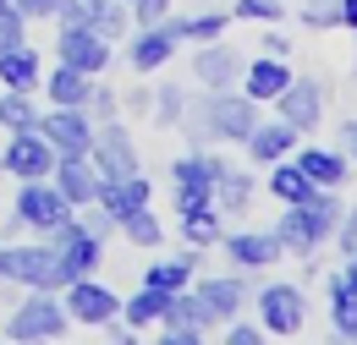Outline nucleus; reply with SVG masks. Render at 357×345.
Listing matches in <instances>:
<instances>
[{"label": "nucleus", "instance_id": "1", "mask_svg": "<svg viewBox=\"0 0 357 345\" xmlns=\"http://www.w3.org/2000/svg\"><path fill=\"white\" fill-rule=\"evenodd\" d=\"M341 198H335V186H319L308 203H286V214L275 219V236H280V252H297V258H313L330 236H335V225H341Z\"/></svg>", "mask_w": 357, "mask_h": 345}, {"label": "nucleus", "instance_id": "2", "mask_svg": "<svg viewBox=\"0 0 357 345\" xmlns=\"http://www.w3.org/2000/svg\"><path fill=\"white\" fill-rule=\"evenodd\" d=\"M181 127L192 131V143H248V131L259 127V99L231 93V88H209V99H198L192 115H181Z\"/></svg>", "mask_w": 357, "mask_h": 345}, {"label": "nucleus", "instance_id": "3", "mask_svg": "<svg viewBox=\"0 0 357 345\" xmlns=\"http://www.w3.org/2000/svg\"><path fill=\"white\" fill-rule=\"evenodd\" d=\"M0 280H17V285H28V291H66V285H72L50 241L0 247Z\"/></svg>", "mask_w": 357, "mask_h": 345}, {"label": "nucleus", "instance_id": "4", "mask_svg": "<svg viewBox=\"0 0 357 345\" xmlns=\"http://www.w3.org/2000/svg\"><path fill=\"white\" fill-rule=\"evenodd\" d=\"M72 329V318H66V307L55 302V291H28L22 296V307L6 318V335L11 340H22V345H33V340H61Z\"/></svg>", "mask_w": 357, "mask_h": 345}, {"label": "nucleus", "instance_id": "5", "mask_svg": "<svg viewBox=\"0 0 357 345\" xmlns=\"http://www.w3.org/2000/svg\"><path fill=\"white\" fill-rule=\"evenodd\" d=\"M220 170H225V159H220V154H209V148L181 154L176 165H171V181H176V214L215 203V175H220Z\"/></svg>", "mask_w": 357, "mask_h": 345}, {"label": "nucleus", "instance_id": "6", "mask_svg": "<svg viewBox=\"0 0 357 345\" xmlns=\"http://www.w3.org/2000/svg\"><path fill=\"white\" fill-rule=\"evenodd\" d=\"M11 214H17L22 230H45V236H50L55 225H66V219H72V203L61 198V186L45 175V181H22V186H17Z\"/></svg>", "mask_w": 357, "mask_h": 345}, {"label": "nucleus", "instance_id": "7", "mask_svg": "<svg viewBox=\"0 0 357 345\" xmlns=\"http://www.w3.org/2000/svg\"><path fill=\"white\" fill-rule=\"evenodd\" d=\"M45 241L55 247V258H61V268H66V280H83V274H93V268H99V258H105V236H99V230H89L83 219L55 225Z\"/></svg>", "mask_w": 357, "mask_h": 345}, {"label": "nucleus", "instance_id": "8", "mask_svg": "<svg viewBox=\"0 0 357 345\" xmlns=\"http://www.w3.org/2000/svg\"><path fill=\"white\" fill-rule=\"evenodd\" d=\"M303 318H308V296H303V285H264L259 291V329L275 335V340H291V335H303Z\"/></svg>", "mask_w": 357, "mask_h": 345}, {"label": "nucleus", "instance_id": "9", "mask_svg": "<svg viewBox=\"0 0 357 345\" xmlns=\"http://www.w3.org/2000/svg\"><path fill=\"white\" fill-rule=\"evenodd\" d=\"M55 148H50V137L39 127H28V131H11V143L0 148V170L6 175H17V181H45L50 170H55Z\"/></svg>", "mask_w": 357, "mask_h": 345}, {"label": "nucleus", "instance_id": "10", "mask_svg": "<svg viewBox=\"0 0 357 345\" xmlns=\"http://www.w3.org/2000/svg\"><path fill=\"white\" fill-rule=\"evenodd\" d=\"M39 131L50 137L55 154H89L93 148V121H89L83 104H50L39 115Z\"/></svg>", "mask_w": 357, "mask_h": 345}, {"label": "nucleus", "instance_id": "11", "mask_svg": "<svg viewBox=\"0 0 357 345\" xmlns=\"http://www.w3.org/2000/svg\"><path fill=\"white\" fill-rule=\"evenodd\" d=\"M61 307H66V318H72V323H89V329H105L110 318H121V296H116L110 285L89 280V274L66 285V302H61Z\"/></svg>", "mask_w": 357, "mask_h": 345}, {"label": "nucleus", "instance_id": "12", "mask_svg": "<svg viewBox=\"0 0 357 345\" xmlns=\"http://www.w3.org/2000/svg\"><path fill=\"white\" fill-rule=\"evenodd\" d=\"M160 329H165V345H198L209 329H215V318H209V307L198 302V291L187 285V291H176V296L165 302Z\"/></svg>", "mask_w": 357, "mask_h": 345}, {"label": "nucleus", "instance_id": "13", "mask_svg": "<svg viewBox=\"0 0 357 345\" xmlns=\"http://www.w3.org/2000/svg\"><path fill=\"white\" fill-rule=\"evenodd\" d=\"M89 159H93V170L105 175V181H116V175H132V170H137V143H132V131L121 127V121H105V127H93Z\"/></svg>", "mask_w": 357, "mask_h": 345}, {"label": "nucleus", "instance_id": "14", "mask_svg": "<svg viewBox=\"0 0 357 345\" xmlns=\"http://www.w3.org/2000/svg\"><path fill=\"white\" fill-rule=\"evenodd\" d=\"M275 110H280V121L297 131H313L324 121V83H313V77H291V83L275 93Z\"/></svg>", "mask_w": 357, "mask_h": 345}, {"label": "nucleus", "instance_id": "15", "mask_svg": "<svg viewBox=\"0 0 357 345\" xmlns=\"http://www.w3.org/2000/svg\"><path fill=\"white\" fill-rule=\"evenodd\" d=\"M50 181L61 186V198H66L72 209H89L93 198H99V181H105V175L93 170L89 154H61V159H55V170H50Z\"/></svg>", "mask_w": 357, "mask_h": 345}, {"label": "nucleus", "instance_id": "16", "mask_svg": "<svg viewBox=\"0 0 357 345\" xmlns=\"http://www.w3.org/2000/svg\"><path fill=\"white\" fill-rule=\"evenodd\" d=\"M181 33L171 28V17L165 22H149V28H137L132 44H127V61H132V72H160L171 55H176Z\"/></svg>", "mask_w": 357, "mask_h": 345}, {"label": "nucleus", "instance_id": "17", "mask_svg": "<svg viewBox=\"0 0 357 345\" xmlns=\"http://www.w3.org/2000/svg\"><path fill=\"white\" fill-rule=\"evenodd\" d=\"M192 291H198V302L209 307V318H215V323L236 318V312L248 307V296H253V285H248L242 274H209V280H198Z\"/></svg>", "mask_w": 357, "mask_h": 345}, {"label": "nucleus", "instance_id": "18", "mask_svg": "<svg viewBox=\"0 0 357 345\" xmlns=\"http://www.w3.org/2000/svg\"><path fill=\"white\" fill-rule=\"evenodd\" d=\"M55 55H61L66 66H77V72L99 77V72L110 66V39H99L93 28H61V44H55Z\"/></svg>", "mask_w": 357, "mask_h": 345}, {"label": "nucleus", "instance_id": "19", "mask_svg": "<svg viewBox=\"0 0 357 345\" xmlns=\"http://www.w3.org/2000/svg\"><path fill=\"white\" fill-rule=\"evenodd\" d=\"M242 66H248V61H242L231 44H220V39L198 44V55H192V77H198L204 88H236Z\"/></svg>", "mask_w": 357, "mask_h": 345}, {"label": "nucleus", "instance_id": "20", "mask_svg": "<svg viewBox=\"0 0 357 345\" xmlns=\"http://www.w3.org/2000/svg\"><path fill=\"white\" fill-rule=\"evenodd\" d=\"M149 198H154L149 175H143V170H132V175H116V181H99V198H93V203H99L105 214H110L116 225H121V219L132 214V209H143Z\"/></svg>", "mask_w": 357, "mask_h": 345}, {"label": "nucleus", "instance_id": "21", "mask_svg": "<svg viewBox=\"0 0 357 345\" xmlns=\"http://www.w3.org/2000/svg\"><path fill=\"white\" fill-rule=\"evenodd\" d=\"M220 241H225V258L236 263V268H269V263L280 258V236L275 230H231Z\"/></svg>", "mask_w": 357, "mask_h": 345}, {"label": "nucleus", "instance_id": "22", "mask_svg": "<svg viewBox=\"0 0 357 345\" xmlns=\"http://www.w3.org/2000/svg\"><path fill=\"white\" fill-rule=\"evenodd\" d=\"M291 83V66H286V55H259V61H248L242 66V93L248 99H259V104H275V93Z\"/></svg>", "mask_w": 357, "mask_h": 345}, {"label": "nucleus", "instance_id": "23", "mask_svg": "<svg viewBox=\"0 0 357 345\" xmlns=\"http://www.w3.org/2000/svg\"><path fill=\"white\" fill-rule=\"evenodd\" d=\"M303 143V131L297 127H286L280 115L275 121H259V127L248 131V154L259 159V165H275V159H291V148Z\"/></svg>", "mask_w": 357, "mask_h": 345}, {"label": "nucleus", "instance_id": "24", "mask_svg": "<svg viewBox=\"0 0 357 345\" xmlns=\"http://www.w3.org/2000/svg\"><path fill=\"white\" fill-rule=\"evenodd\" d=\"M0 83H6V88H22V93H33V88L45 83V72H39V49H28V44L0 49Z\"/></svg>", "mask_w": 357, "mask_h": 345}, {"label": "nucleus", "instance_id": "25", "mask_svg": "<svg viewBox=\"0 0 357 345\" xmlns=\"http://www.w3.org/2000/svg\"><path fill=\"white\" fill-rule=\"evenodd\" d=\"M297 165L313 186H347V154H335V148H303Z\"/></svg>", "mask_w": 357, "mask_h": 345}, {"label": "nucleus", "instance_id": "26", "mask_svg": "<svg viewBox=\"0 0 357 345\" xmlns=\"http://www.w3.org/2000/svg\"><path fill=\"white\" fill-rule=\"evenodd\" d=\"M269 192H275L280 203H308L319 186L303 175V165H297V159H275V165H269Z\"/></svg>", "mask_w": 357, "mask_h": 345}, {"label": "nucleus", "instance_id": "27", "mask_svg": "<svg viewBox=\"0 0 357 345\" xmlns=\"http://www.w3.org/2000/svg\"><path fill=\"white\" fill-rule=\"evenodd\" d=\"M253 186H259V181L248 170H231V165H225V170L215 175V209H220V214H242V209L253 203Z\"/></svg>", "mask_w": 357, "mask_h": 345}, {"label": "nucleus", "instance_id": "28", "mask_svg": "<svg viewBox=\"0 0 357 345\" xmlns=\"http://www.w3.org/2000/svg\"><path fill=\"white\" fill-rule=\"evenodd\" d=\"M89 88H93L89 72H77V66H66V61H61V66L45 77V99H50V104H83V99H89Z\"/></svg>", "mask_w": 357, "mask_h": 345}, {"label": "nucleus", "instance_id": "29", "mask_svg": "<svg viewBox=\"0 0 357 345\" xmlns=\"http://www.w3.org/2000/svg\"><path fill=\"white\" fill-rule=\"evenodd\" d=\"M143 285H154V291H165V296H176V291H187L192 285V252L187 258H160L143 268Z\"/></svg>", "mask_w": 357, "mask_h": 345}, {"label": "nucleus", "instance_id": "30", "mask_svg": "<svg viewBox=\"0 0 357 345\" xmlns=\"http://www.w3.org/2000/svg\"><path fill=\"white\" fill-rule=\"evenodd\" d=\"M330 323L335 340H357V291L341 285V274H330Z\"/></svg>", "mask_w": 357, "mask_h": 345}, {"label": "nucleus", "instance_id": "31", "mask_svg": "<svg viewBox=\"0 0 357 345\" xmlns=\"http://www.w3.org/2000/svg\"><path fill=\"white\" fill-rule=\"evenodd\" d=\"M171 28L181 33V44L192 39V44H209V39H220L225 28H231V11H192V17H171Z\"/></svg>", "mask_w": 357, "mask_h": 345}, {"label": "nucleus", "instance_id": "32", "mask_svg": "<svg viewBox=\"0 0 357 345\" xmlns=\"http://www.w3.org/2000/svg\"><path fill=\"white\" fill-rule=\"evenodd\" d=\"M181 236H187V247H215V241H220V209H215V203L187 209V214H181Z\"/></svg>", "mask_w": 357, "mask_h": 345}, {"label": "nucleus", "instance_id": "33", "mask_svg": "<svg viewBox=\"0 0 357 345\" xmlns=\"http://www.w3.org/2000/svg\"><path fill=\"white\" fill-rule=\"evenodd\" d=\"M0 127H6V131L39 127V99H28L22 88H6V99H0Z\"/></svg>", "mask_w": 357, "mask_h": 345}, {"label": "nucleus", "instance_id": "34", "mask_svg": "<svg viewBox=\"0 0 357 345\" xmlns=\"http://www.w3.org/2000/svg\"><path fill=\"white\" fill-rule=\"evenodd\" d=\"M116 230H121L132 247H160V241H165V225H160V214H154L149 203H143V209H132V214L121 219Z\"/></svg>", "mask_w": 357, "mask_h": 345}, {"label": "nucleus", "instance_id": "35", "mask_svg": "<svg viewBox=\"0 0 357 345\" xmlns=\"http://www.w3.org/2000/svg\"><path fill=\"white\" fill-rule=\"evenodd\" d=\"M165 302H171L165 291L143 285L137 296H127V307H121V312H127V323H132V329H149V323H160V318H165Z\"/></svg>", "mask_w": 357, "mask_h": 345}, {"label": "nucleus", "instance_id": "36", "mask_svg": "<svg viewBox=\"0 0 357 345\" xmlns=\"http://www.w3.org/2000/svg\"><path fill=\"white\" fill-rule=\"evenodd\" d=\"M93 33H99V39H127V0H105V6H99V11H93V22H89Z\"/></svg>", "mask_w": 357, "mask_h": 345}, {"label": "nucleus", "instance_id": "37", "mask_svg": "<svg viewBox=\"0 0 357 345\" xmlns=\"http://www.w3.org/2000/svg\"><path fill=\"white\" fill-rule=\"evenodd\" d=\"M154 99V121L160 127H181V115H187V93H181L176 83H165L160 93H149Z\"/></svg>", "mask_w": 357, "mask_h": 345}, {"label": "nucleus", "instance_id": "38", "mask_svg": "<svg viewBox=\"0 0 357 345\" xmlns=\"http://www.w3.org/2000/svg\"><path fill=\"white\" fill-rule=\"evenodd\" d=\"M83 110H89L93 127H105V121H116V110H121V93H110V88H89Z\"/></svg>", "mask_w": 357, "mask_h": 345}, {"label": "nucleus", "instance_id": "39", "mask_svg": "<svg viewBox=\"0 0 357 345\" xmlns=\"http://www.w3.org/2000/svg\"><path fill=\"white\" fill-rule=\"evenodd\" d=\"M231 17H248V22H280V17H286V0H236Z\"/></svg>", "mask_w": 357, "mask_h": 345}, {"label": "nucleus", "instance_id": "40", "mask_svg": "<svg viewBox=\"0 0 357 345\" xmlns=\"http://www.w3.org/2000/svg\"><path fill=\"white\" fill-rule=\"evenodd\" d=\"M11 44H28V17L17 6H0V49H11Z\"/></svg>", "mask_w": 357, "mask_h": 345}, {"label": "nucleus", "instance_id": "41", "mask_svg": "<svg viewBox=\"0 0 357 345\" xmlns=\"http://www.w3.org/2000/svg\"><path fill=\"white\" fill-rule=\"evenodd\" d=\"M127 11H132L137 22L149 28V22H165V11H171V0H127Z\"/></svg>", "mask_w": 357, "mask_h": 345}, {"label": "nucleus", "instance_id": "42", "mask_svg": "<svg viewBox=\"0 0 357 345\" xmlns=\"http://www.w3.org/2000/svg\"><path fill=\"white\" fill-rule=\"evenodd\" d=\"M259 340H264L259 323H231V329H225V345H259Z\"/></svg>", "mask_w": 357, "mask_h": 345}, {"label": "nucleus", "instance_id": "43", "mask_svg": "<svg viewBox=\"0 0 357 345\" xmlns=\"http://www.w3.org/2000/svg\"><path fill=\"white\" fill-rule=\"evenodd\" d=\"M335 241H341V252H357V209H352V214H341V225H335Z\"/></svg>", "mask_w": 357, "mask_h": 345}, {"label": "nucleus", "instance_id": "44", "mask_svg": "<svg viewBox=\"0 0 357 345\" xmlns=\"http://www.w3.org/2000/svg\"><path fill=\"white\" fill-rule=\"evenodd\" d=\"M11 6H17V11L33 22V17H55V6H61V0H11Z\"/></svg>", "mask_w": 357, "mask_h": 345}, {"label": "nucleus", "instance_id": "45", "mask_svg": "<svg viewBox=\"0 0 357 345\" xmlns=\"http://www.w3.org/2000/svg\"><path fill=\"white\" fill-rule=\"evenodd\" d=\"M335 22H341L347 33H357V0H335Z\"/></svg>", "mask_w": 357, "mask_h": 345}, {"label": "nucleus", "instance_id": "46", "mask_svg": "<svg viewBox=\"0 0 357 345\" xmlns=\"http://www.w3.org/2000/svg\"><path fill=\"white\" fill-rule=\"evenodd\" d=\"M264 55H291V44H286V33H269V39H264Z\"/></svg>", "mask_w": 357, "mask_h": 345}, {"label": "nucleus", "instance_id": "47", "mask_svg": "<svg viewBox=\"0 0 357 345\" xmlns=\"http://www.w3.org/2000/svg\"><path fill=\"white\" fill-rule=\"evenodd\" d=\"M341 143H347V154H352V165H357V121H347V127H341Z\"/></svg>", "mask_w": 357, "mask_h": 345}, {"label": "nucleus", "instance_id": "48", "mask_svg": "<svg viewBox=\"0 0 357 345\" xmlns=\"http://www.w3.org/2000/svg\"><path fill=\"white\" fill-rule=\"evenodd\" d=\"M341 285H352V291H357V252H347V268H341Z\"/></svg>", "mask_w": 357, "mask_h": 345}, {"label": "nucleus", "instance_id": "49", "mask_svg": "<svg viewBox=\"0 0 357 345\" xmlns=\"http://www.w3.org/2000/svg\"><path fill=\"white\" fill-rule=\"evenodd\" d=\"M313 11H335V0H308Z\"/></svg>", "mask_w": 357, "mask_h": 345}, {"label": "nucleus", "instance_id": "50", "mask_svg": "<svg viewBox=\"0 0 357 345\" xmlns=\"http://www.w3.org/2000/svg\"><path fill=\"white\" fill-rule=\"evenodd\" d=\"M352 77H357V61H352Z\"/></svg>", "mask_w": 357, "mask_h": 345}, {"label": "nucleus", "instance_id": "51", "mask_svg": "<svg viewBox=\"0 0 357 345\" xmlns=\"http://www.w3.org/2000/svg\"><path fill=\"white\" fill-rule=\"evenodd\" d=\"M0 6H11V0H0Z\"/></svg>", "mask_w": 357, "mask_h": 345}]
</instances>
